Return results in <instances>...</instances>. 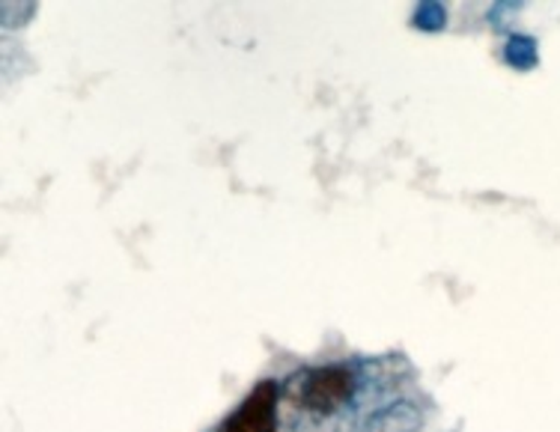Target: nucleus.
Masks as SVG:
<instances>
[{
	"label": "nucleus",
	"mask_w": 560,
	"mask_h": 432,
	"mask_svg": "<svg viewBox=\"0 0 560 432\" xmlns=\"http://www.w3.org/2000/svg\"><path fill=\"white\" fill-rule=\"evenodd\" d=\"M287 390L304 411L316 418H331L355 400L361 390L358 364H323V367L299 370L287 382Z\"/></svg>",
	"instance_id": "nucleus-1"
},
{
	"label": "nucleus",
	"mask_w": 560,
	"mask_h": 432,
	"mask_svg": "<svg viewBox=\"0 0 560 432\" xmlns=\"http://www.w3.org/2000/svg\"><path fill=\"white\" fill-rule=\"evenodd\" d=\"M280 385L275 378H262L254 385L245 400L226 415L218 432H278Z\"/></svg>",
	"instance_id": "nucleus-2"
},
{
	"label": "nucleus",
	"mask_w": 560,
	"mask_h": 432,
	"mask_svg": "<svg viewBox=\"0 0 560 432\" xmlns=\"http://www.w3.org/2000/svg\"><path fill=\"white\" fill-rule=\"evenodd\" d=\"M364 432H423V411L418 402L394 400L370 415Z\"/></svg>",
	"instance_id": "nucleus-3"
},
{
	"label": "nucleus",
	"mask_w": 560,
	"mask_h": 432,
	"mask_svg": "<svg viewBox=\"0 0 560 432\" xmlns=\"http://www.w3.org/2000/svg\"><path fill=\"white\" fill-rule=\"evenodd\" d=\"M504 63L518 72H528L539 63V43L528 33H510L504 43Z\"/></svg>",
	"instance_id": "nucleus-4"
},
{
	"label": "nucleus",
	"mask_w": 560,
	"mask_h": 432,
	"mask_svg": "<svg viewBox=\"0 0 560 432\" xmlns=\"http://www.w3.org/2000/svg\"><path fill=\"white\" fill-rule=\"evenodd\" d=\"M411 24L423 33H442L447 27V7L439 0H423L411 10Z\"/></svg>",
	"instance_id": "nucleus-5"
},
{
	"label": "nucleus",
	"mask_w": 560,
	"mask_h": 432,
	"mask_svg": "<svg viewBox=\"0 0 560 432\" xmlns=\"http://www.w3.org/2000/svg\"><path fill=\"white\" fill-rule=\"evenodd\" d=\"M36 15V3H3L0 7V24L3 31H19L24 22Z\"/></svg>",
	"instance_id": "nucleus-6"
}]
</instances>
